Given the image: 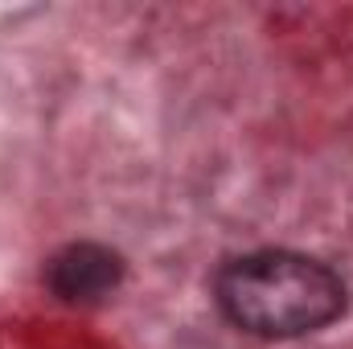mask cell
Returning <instances> with one entry per match:
<instances>
[{"mask_svg":"<svg viewBox=\"0 0 353 349\" xmlns=\"http://www.w3.org/2000/svg\"><path fill=\"white\" fill-rule=\"evenodd\" d=\"M214 296L234 329L267 341L316 333L345 312L341 275L300 251H251L230 259L214 279Z\"/></svg>","mask_w":353,"mask_h":349,"instance_id":"1","label":"cell"},{"mask_svg":"<svg viewBox=\"0 0 353 349\" xmlns=\"http://www.w3.org/2000/svg\"><path fill=\"white\" fill-rule=\"evenodd\" d=\"M46 283L66 304H94L123 283V255L103 243H70L46 263Z\"/></svg>","mask_w":353,"mask_h":349,"instance_id":"2","label":"cell"}]
</instances>
